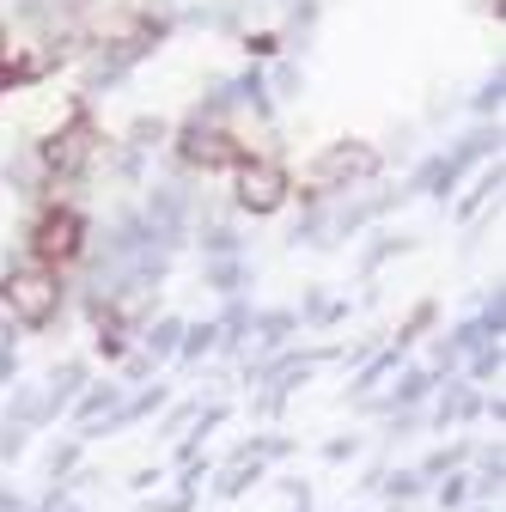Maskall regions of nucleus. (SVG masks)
<instances>
[{
    "label": "nucleus",
    "mask_w": 506,
    "mask_h": 512,
    "mask_svg": "<svg viewBox=\"0 0 506 512\" xmlns=\"http://www.w3.org/2000/svg\"><path fill=\"white\" fill-rule=\"evenodd\" d=\"M7 305L19 324H49L55 305H61V281L49 263H31V269H13L7 275Z\"/></svg>",
    "instance_id": "1"
},
{
    "label": "nucleus",
    "mask_w": 506,
    "mask_h": 512,
    "mask_svg": "<svg viewBox=\"0 0 506 512\" xmlns=\"http://www.w3.org/2000/svg\"><path fill=\"white\" fill-rule=\"evenodd\" d=\"M183 159H189V165H202V171L244 165L238 141H232V135H220V128H189V135H183Z\"/></svg>",
    "instance_id": "4"
},
{
    "label": "nucleus",
    "mask_w": 506,
    "mask_h": 512,
    "mask_svg": "<svg viewBox=\"0 0 506 512\" xmlns=\"http://www.w3.org/2000/svg\"><path fill=\"white\" fill-rule=\"evenodd\" d=\"M378 159H372V147H330L324 159H318V183H336V177H360V171H372Z\"/></svg>",
    "instance_id": "6"
},
{
    "label": "nucleus",
    "mask_w": 506,
    "mask_h": 512,
    "mask_svg": "<svg viewBox=\"0 0 506 512\" xmlns=\"http://www.w3.org/2000/svg\"><path fill=\"white\" fill-rule=\"evenodd\" d=\"M238 202H244L250 214H275V208L287 202V171H281L275 159H244V165H238Z\"/></svg>",
    "instance_id": "2"
},
{
    "label": "nucleus",
    "mask_w": 506,
    "mask_h": 512,
    "mask_svg": "<svg viewBox=\"0 0 506 512\" xmlns=\"http://www.w3.org/2000/svg\"><path fill=\"white\" fill-rule=\"evenodd\" d=\"M86 153H92V122L74 116V122L49 141V165H55V171H74V165H86Z\"/></svg>",
    "instance_id": "5"
},
{
    "label": "nucleus",
    "mask_w": 506,
    "mask_h": 512,
    "mask_svg": "<svg viewBox=\"0 0 506 512\" xmlns=\"http://www.w3.org/2000/svg\"><path fill=\"white\" fill-rule=\"evenodd\" d=\"M31 244H37V256H43V263H68V256L80 250V214H74V208H55V214H43Z\"/></svg>",
    "instance_id": "3"
}]
</instances>
